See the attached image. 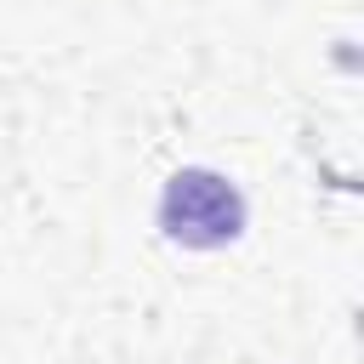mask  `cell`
Wrapping results in <instances>:
<instances>
[{
  "mask_svg": "<svg viewBox=\"0 0 364 364\" xmlns=\"http://www.w3.org/2000/svg\"><path fill=\"white\" fill-rule=\"evenodd\" d=\"M159 228L176 239V245H193V250H216V245H233L239 228H245V199L228 176L216 171H176L165 182V199H159Z\"/></svg>",
  "mask_w": 364,
  "mask_h": 364,
  "instance_id": "6da1fadb",
  "label": "cell"
}]
</instances>
